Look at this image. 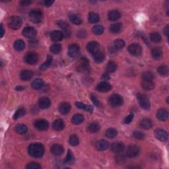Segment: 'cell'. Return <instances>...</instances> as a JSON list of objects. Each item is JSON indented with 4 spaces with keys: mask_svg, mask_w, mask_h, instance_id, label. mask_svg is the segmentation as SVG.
I'll return each instance as SVG.
<instances>
[{
    "mask_svg": "<svg viewBox=\"0 0 169 169\" xmlns=\"http://www.w3.org/2000/svg\"><path fill=\"white\" fill-rule=\"evenodd\" d=\"M75 106L77 107V108H79V109L84 110H86L87 112H90V113L92 112V111H93V108H92V106L84 104H83V103H82V102H77L75 103Z\"/></svg>",
    "mask_w": 169,
    "mask_h": 169,
    "instance_id": "obj_26",
    "label": "cell"
},
{
    "mask_svg": "<svg viewBox=\"0 0 169 169\" xmlns=\"http://www.w3.org/2000/svg\"><path fill=\"white\" fill-rule=\"evenodd\" d=\"M38 55L34 52H28L25 55V61L26 63L29 65H33L38 62Z\"/></svg>",
    "mask_w": 169,
    "mask_h": 169,
    "instance_id": "obj_7",
    "label": "cell"
},
{
    "mask_svg": "<svg viewBox=\"0 0 169 169\" xmlns=\"http://www.w3.org/2000/svg\"><path fill=\"white\" fill-rule=\"evenodd\" d=\"M32 87L34 89H41L44 85V81L40 79H34L32 83Z\"/></svg>",
    "mask_w": 169,
    "mask_h": 169,
    "instance_id": "obj_33",
    "label": "cell"
},
{
    "mask_svg": "<svg viewBox=\"0 0 169 169\" xmlns=\"http://www.w3.org/2000/svg\"><path fill=\"white\" fill-rule=\"evenodd\" d=\"M36 128L38 129V130L44 131L48 128V122L45 120H37L35 124H34Z\"/></svg>",
    "mask_w": 169,
    "mask_h": 169,
    "instance_id": "obj_16",
    "label": "cell"
},
{
    "mask_svg": "<svg viewBox=\"0 0 169 169\" xmlns=\"http://www.w3.org/2000/svg\"><path fill=\"white\" fill-rule=\"evenodd\" d=\"M93 58L95 62L97 63H101L104 60V54L100 52H97L93 54Z\"/></svg>",
    "mask_w": 169,
    "mask_h": 169,
    "instance_id": "obj_38",
    "label": "cell"
},
{
    "mask_svg": "<svg viewBox=\"0 0 169 169\" xmlns=\"http://www.w3.org/2000/svg\"><path fill=\"white\" fill-rule=\"evenodd\" d=\"M24 89L25 88H24V87L22 86H17L15 87L16 91H23V90H24Z\"/></svg>",
    "mask_w": 169,
    "mask_h": 169,
    "instance_id": "obj_58",
    "label": "cell"
},
{
    "mask_svg": "<svg viewBox=\"0 0 169 169\" xmlns=\"http://www.w3.org/2000/svg\"><path fill=\"white\" fill-rule=\"evenodd\" d=\"M25 114V110L23 108H19V109H18L16 111V112L14 114V115H13V119H14V120H17V119L22 117V116H23Z\"/></svg>",
    "mask_w": 169,
    "mask_h": 169,
    "instance_id": "obj_49",
    "label": "cell"
},
{
    "mask_svg": "<svg viewBox=\"0 0 169 169\" xmlns=\"http://www.w3.org/2000/svg\"><path fill=\"white\" fill-rule=\"evenodd\" d=\"M15 131L18 134L23 135V134H25L26 132H27L28 128H27V126L25 125V124H20L16 126Z\"/></svg>",
    "mask_w": 169,
    "mask_h": 169,
    "instance_id": "obj_27",
    "label": "cell"
},
{
    "mask_svg": "<svg viewBox=\"0 0 169 169\" xmlns=\"http://www.w3.org/2000/svg\"><path fill=\"white\" fill-rule=\"evenodd\" d=\"M23 21L22 19L17 16H13L12 17L10 18L8 22V26L9 28L13 29V30H17L20 28L21 26H22Z\"/></svg>",
    "mask_w": 169,
    "mask_h": 169,
    "instance_id": "obj_3",
    "label": "cell"
},
{
    "mask_svg": "<svg viewBox=\"0 0 169 169\" xmlns=\"http://www.w3.org/2000/svg\"><path fill=\"white\" fill-rule=\"evenodd\" d=\"M74 161H75V158H74L73 155L72 153H71V151L69 150L68 152H67V157H66L64 162L67 164H70V165H71V164L73 163Z\"/></svg>",
    "mask_w": 169,
    "mask_h": 169,
    "instance_id": "obj_46",
    "label": "cell"
},
{
    "mask_svg": "<svg viewBox=\"0 0 169 169\" xmlns=\"http://www.w3.org/2000/svg\"><path fill=\"white\" fill-rule=\"evenodd\" d=\"M133 117H134V115H133V113L129 114L125 119H124V123H125L126 124H130L132 121V120H133Z\"/></svg>",
    "mask_w": 169,
    "mask_h": 169,
    "instance_id": "obj_54",
    "label": "cell"
},
{
    "mask_svg": "<svg viewBox=\"0 0 169 169\" xmlns=\"http://www.w3.org/2000/svg\"><path fill=\"white\" fill-rule=\"evenodd\" d=\"M100 126L99 124L97 122L91 123L88 127V130L91 133H97L99 131Z\"/></svg>",
    "mask_w": 169,
    "mask_h": 169,
    "instance_id": "obj_40",
    "label": "cell"
},
{
    "mask_svg": "<svg viewBox=\"0 0 169 169\" xmlns=\"http://www.w3.org/2000/svg\"><path fill=\"white\" fill-rule=\"evenodd\" d=\"M69 142H70V144L72 146H77L79 143V138L78 137L76 136V135H72L70 137V139H69Z\"/></svg>",
    "mask_w": 169,
    "mask_h": 169,
    "instance_id": "obj_48",
    "label": "cell"
},
{
    "mask_svg": "<svg viewBox=\"0 0 169 169\" xmlns=\"http://www.w3.org/2000/svg\"><path fill=\"white\" fill-rule=\"evenodd\" d=\"M19 3L22 6H28V5L32 4V1H29V0H23V1H21Z\"/></svg>",
    "mask_w": 169,
    "mask_h": 169,
    "instance_id": "obj_55",
    "label": "cell"
},
{
    "mask_svg": "<svg viewBox=\"0 0 169 169\" xmlns=\"http://www.w3.org/2000/svg\"><path fill=\"white\" fill-rule=\"evenodd\" d=\"M112 88V86L110 83H108L107 81H102L98 84L97 87V90L98 91L106 92L109 91Z\"/></svg>",
    "mask_w": 169,
    "mask_h": 169,
    "instance_id": "obj_15",
    "label": "cell"
},
{
    "mask_svg": "<svg viewBox=\"0 0 169 169\" xmlns=\"http://www.w3.org/2000/svg\"><path fill=\"white\" fill-rule=\"evenodd\" d=\"M61 49H62V46L59 44H54L50 47V51L54 54H59L61 51Z\"/></svg>",
    "mask_w": 169,
    "mask_h": 169,
    "instance_id": "obj_44",
    "label": "cell"
},
{
    "mask_svg": "<svg viewBox=\"0 0 169 169\" xmlns=\"http://www.w3.org/2000/svg\"><path fill=\"white\" fill-rule=\"evenodd\" d=\"M50 151L54 155L60 156L62 155V153H63V148L62 145L55 144L52 145L51 148H50Z\"/></svg>",
    "mask_w": 169,
    "mask_h": 169,
    "instance_id": "obj_17",
    "label": "cell"
},
{
    "mask_svg": "<svg viewBox=\"0 0 169 169\" xmlns=\"http://www.w3.org/2000/svg\"><path fill=\"white\" fill-rule=\"evenodd\" d=\"M84 121V117L83 115L79 114H77L74 115L72 119H71V121L73 124H75V125H79V124H81V123H83Z\"/></svg>",
    "mask_w": 169,
    "mask_h": 169,
    "instance_id": "obj_31",
    "label": "cell"
},
{
    "mask_svg": "<svg viewBox=\"0 0 169 169\" xmlns=\"http://www.w3.org/2000/svg\"><path fill=\"white\" fill-rule=\"evenodd\" d=\"M108 19L111 21H116L120 18V13L117 10H112L108 13Z\"/></svg>",
    "mask_w": 169,
    "mask_h": 169,
    "instance_id": "obj_25",
    "label": "cell"
},
{
    "mask_svg": "<svg viewBox=\"0 0 169 169\" xmlns=\"http://www.w3.org/2000/svg\"><path fill=\"white\" fill-rule=\"evenodd\" d=\"M87 49L89 53H91V54L93 55L95 53L99 52V45L97 42L92 41L89 42V43L87 45Z\"/></svg>",
    "mask_w": 169,
    "mask_h": 169,
    "instance_id": "obj_13",
    "label": "cell"
},
{
    "mask_svg": "<svg viewBox=\"0 0 169 169\" xmlns=\"http://www.w3.org/2000/svg\"><path fill=\"white\" fill-rule=\"evenodd\" d=\"M121 29V24L120 23H116L112 24L110 27V31L112 33H118Z\"/></svg>",
    "mask_w": 169,
    "mask_h": 169,
    "instance_id": "obj_37",
    "label": "cell"
},
{
    "mask_svg": "<svg viewBox=\"0 0 169 169\" xmlns=\"http://www.w3.org/2000/svg\"><path fill=\"white\" fill-rule=\"evenodd\" d=\"M92 31L96 35H100L104 32V28L101 25H96L92 28Z\"/></svg>",
    "mask_w": 169,
    "mask_h": 169,
    "instance_id": "obj_47",
    "label": "cell"
},
{
    "mask_svg": "<svg viewBox=\"0 0 169 169\" xmlns=\"http://www.w3.org/2000/svg\"><path fill=\"white\" fill-rule=\"evenodd\" d=\"M128 50L129 54L134 56H139L141 54V47L138 44H132L129 45L128 48Z\"/></svg>",
    "mask_w": 169,
    "mask_h": 169,
    "instance_id": "obj_6",
    "label": "cell"
},
{
    "mask_svg": "<svg viewBox=\"0 0 169 169\" xmlns=\"http://www.w3.org/2000/svg\"><path fill=\"white\" fill-rule=\"evenodd\" d=\"M54 1H45L44 3V5H45V6H46V7H50V6H51V5L54 4Z\"/></svg>",
    "mask_w": 169,
    "mask_h": 169,
    "instance_id": "obj_56",
    "label": "cell"
},
{
    "mask_svg": "<svg viewBox=\"0 0 169 169\" xmlns=\"http://www.w3.org/2000/svg\"><path fill=\"white\" fill-rule=\"evenodd\" d=\"M158 72L160 75L166 76L168 73V68L166 65H161L158 67Z\"/></svg>",
    "mask_w": 169,
    "mask_h": 169,
    "instance_id": "obj_45",
    "label": "cell"
},
{
    "mask_svg": "<svg viewBox=\"0 0 169 169\" xmlns=\"http://www.w3.org/2000/svg\"><path fill=\"white\" fill-rule=\"evenodd\" d=\"M151 40L153 42H159L161 40V36L158 33H153L150 34Z\"/></svg>",
    "mask_w": 169,
    "mask_h": 169,
    "instance_id": "obj_50",
    "label": "cell"
},
{
    "mask_svg": "<svg viewBox=\"0 0 169 169\" xmlns=\"http://www.w3.org/2000/svg\"><path fill=\"white\" fill-rule=\"evenodd\" d=\"M95 147H96L97 149L99 151H105L109 147V144H108V141H105L104 139H101L97 141L96 144H95Z\"/></svg>",
    "mask_w": 169,
    "mask_h": 169,
    "instance_id": "obj_19",
    "label": "cell"
},
{
    "mask_svg": "<svg viewBox=\"0 0 169 169\" xmlns=\"http://www.w3.org/2000/svg\"><path fill=\"white\" fill-rule=\"evenodd\" d=\"M29 18L34 23H39L43 18V13L40 9H33L29 13Z\"/></svg>",
    "mask_w": 169,
    "mask_h": 169,
    "instance_id": "obj_2",
    "label": "cell"
},
{
    "mask_svg": "<svg viewBox=\"0 0 169 169\" xmlns=\"http://www.w3.org/2000/svg\"><path fill=\"white\" fill-rule=\"evenodd\" d=\"M91 100H92V102H93V104L95 105V107H100V106H101V104H100V101L99 100V99H97V97L94 96V95H91Z\"/></svg>",
    "mask_w": 169,
    "mask_h": 169,
    "instance_id": "obj_53",
    "label": "cell"
},
{
    "mask_svg": "<svg viewBox=\"0 0 169 169\" xmlns=\"http://www.w3.org/2000/svg\"><path fill=\"white\" fill-rule=\"evenodd\" d=\"M26 168L27 169H40L41 166L36 163H31L26 165Z\"/></svg>",
    "mask_w": 169,
    "mask_h": 169,
    "instance_id": "obj_51",
    "label": "cell"
},
{
    "mask_svg": "<svg viewBox=\"0 0 169 169\" xmlns=\"http://www.w3.org/2000/svg\"><path fill=\"white\" fill-rule=\"evenodd\" d=\"M141 85H142V87L143 89L146 90V91H151V90L154 89L155 83L153 81L143 80Z\"/></svg>",
    "mask_w": 169,
    "mask_h": 169,
    "instance_id": "obj_28",
    "label": "cell"
},
{
    "mask_svg": "<svg viewBox=\"0 0 169 169\" xmlns=\"http://www.w3.org/2000/svg\"><path fill=\"white\" fill-rule=\"evenodd\" d=\"M125 46V42H124V40L121 39H118L114 41L113 44V47L117 50V51H119L123 48Z\"/></svg>",
    "mask_w": 169,
    "mask_h": 169,
    "instance_id": "obj_34",
    "label": "cell"
},
{
    "mask_svg": "<svg viewBox=\"0 0 169 169\" xmlns=\"http://www.w3.org/2000/svg\"><path fill=\"white\" fill-rule=\"evenodd\" d=\"M52 62V57L51 55H48L46 62H45L43 64H42L40 67V70L43 71V70H46L48 67H49L51 63Z\"/></svg>",
    "mask_w": 169,
    "mask_h": 169,
    "instance_id": "obj_35",
    "label": "cell"
},
{
    "mask_svg": "<svg viewBox=\"0 0 169 169\" xmlns=\"http://www.w3.org/2000/svg\"><path fill=\"white\" fill-rule=\"evenodd\" d=\"M155 78V75L152 72L150 71H147L142 74V79L145 81H153V79Z\"/></svg>",
    "mask_w": 169,
    "mask_h": 169,
    "instance_id": "obj_42",
    "label": "cell"
},
{
    "mask_svg": "<svg viewBox=\"0 0 169 169\" xmlns=\"http://www.w3.org/2000/svg\"><path fill=\"white\" fill-rule=\"evenodd\" d=\"M109 102L113 107H119L123 104L124 100L120 94H114L109 98Z\"/></svg>",
    "mask_w": 169,
    "mask_h": 169,
    "instance_id": "obj_5",
    "label": "cell"
},
{
    "mask_svg": "<svg viewBox=\"0 0 169 169\" xmlns=\"http://www.w3.org/2000/svg\"><path fill=\"white\" fill-rule=\"evenodd\" d=\"M151 54H152L153 58H154V59L158 60V59H160L161 56H162L163 52L160 48H158V47H156L155 48H153L152 50Z\"/></svg>",
    "mask_w": 169,
    "mask_h": 169,
    "instance_id": "obj_32",
    "label": "cell"
},
{
    "mask_svg": "<svg viewBox=\"0 0 169 169\" xmlns=\"http://www.w3.org/2000/svg\"><path fill=\"white\" fill-rule=\"evenodd\" d=\"M153 124L151 120L148 118L143 119V120H142L141 121V122H140V126H141L143 129H149L150 128H151Z\"/></svg>",
    "mask_w": 169,
    "mask_h": 169,
    "instance_id": "obj_29",
    "label": "cell"
},
{
    "mask_svg": "<svg viewBox=\"0 0 169 169\" xmlns=\"http://www.w3.org/2000/svg\"><path fill=\"white\" fill-rule=\"evenodd\" d=\"M4 27H3V25H1V37L4 36Z\"/></svg>",
    "mask_w": 169,
    "mask_h": 169,
    "instance_id": "obj_60",
    "label": "cell"
},
{
    "mask_svg": "<svg viewBox=\"0 0 169 169\" xmlns=\"http://www.w3.org/2000/svg\"><path fill=\"white\" fill-rule=\"evenodd\" d=\"M50 37L52 41L54 42H59L62 40L63 38V34L62 32L59 31H54L50 34Z\"/></svg>",
    "mask_w": 169,
    "mask_h": 169,
    "instance_id": "obj_20",
    "label": "cell"
},
{
    "mask_svg": "<svg viewBox=\"0 0 169 169\" xmlns=\"http://www.w3.org/2000/svg\"><path fill=\"white\" fill-rule=\"evenodd\" d=\"M64 122H63L62 119H58V120H55L54 121L52 128L55 131H61L64 128Z\"/></svg>",
    "mask_w": 169,
    "mask_h": 169,
    "instance_id": "obj_22",
    "label": "cell"
},
{
    "mask_svg": "<svg viewBox=\"0 0 169 169\" xmlns=\"http://www.w3.org/2000/svg\"><path fill=\"white\" fill-rule=\"evenodd\" d=\"M168 31H169V30H168V25H167L165 28H164V30H163L164 33H165V35L167 36L168 35Z\"/></svg>",
    "mask_w": 169,
    "mask_h": 169,
    "instance_id": "obj_57",
    "label": "cell"
},
{
    "mask_svg": "<svg viewBox=\"0 0 169 169\" xmlns=\"http://www.w3.org/2000/svg\"><path fill=\"white\" fill-rule=\"evenodd\" d=\"M25 44L24 41L21 40H18L15 41L14 44V48L15 49L17 50V51H22L24 49H25Z\"/></svg>",
    "mask_w": 169,
    "mask_h": 169,
    "instance_id": "obj_36",
    "label": "cell"
},
{
    "mask_svg": "<svg viewBox=\"0 0 169 169\" xmlns=\"http://www.w3.org/2000/svg\"><path fill=\"white\" fill-rule=\"evenodd\" d=\"M157 117L159 120L165 121L168 117V112L166 109H160L157 111Z\"/></svg>",
    "mask_w": 169,
    "mask_h": 169,
    "instance_id": "obj_23",
    "label": "cell"
},
{
    "mask_svg": "<svg viewBox=\"0 0 169 169\" xmlns=\"http://www.w3.org/2000/svg\"><path fill=\"white\" fill-rule=\"evenodd\" d=\"M133 136L137 139H143L145 137V135L141 131H136L133 132Z\"/></svg>",
    "mask_w": 169,
    "mask_h": 169,
    "instance_id": "obj_52",
    "label": "cell"
},
{
    "mask_svg": "<svg viewBox=\"0 0 169 169\" xmlns=\"http://www.w3.org/2000/svg\"><path fill=\"white\" fill-rule=\"evenodd\" d=\"M109 78H110V77H109V75H108V73H104V75L102 76L103 79H108Z\"/></svg>",
    "mask_w": 169,
    "mask_h": 169,
    "instance_id": "obj_59",
    "label": "cell"
},
{
    "mask_svg": "<svg viewBox=\"0 0 169 169\" xmlns=\"http://www.w3.org/2000/svg\"><path fill=\"white\" fill-rule=\"evenodd\" d=\"M50 104H51V102L48 97H42L39 100L38 105L40 108H42V109H46V108H49Z\"/></svg>",
    "mask_w": 169,
    "mask_h": 169,
    "instance_id": "obj_21",
    "label": "cell"
},
{
    "mask_svg": "<svg viewBox=\"0 0 169 169\" xmlns=\"http://www.w3.org/2000/svg\"><path fill=\"white\" fill-rule=\"evenodd\" d=\"M137 99L138 100L139 104L143 109L149 110L150 108V102L148 98L145 95L138 93L137 94Z\"/></svg>",
    "mask_w": 169,
    "mask_h": 169,
    "instance_id": "obj_4",
    "label": "cell"
},
{
    "mask_svg": "<svg viewBox=\"0 0 169 169\" xmlns=\"http://www.w3.org/2000/svg\"><path fill=\"white\" fill-rule=\"evenodd\" d=\"M34 73L30 70H23L20 73V78L23 81H28L33 77Z\"/></svg>",
    "mask_w": 169,
    "mask_h": 169,
    "instance_id": "obj_18",
    "label": "cell"
},
{
    "mask_svg": "<svg viewBox=\"0 0 169 169\" xmlns=\"http://www.w3.org/2000/svg\"><path fill=\"white\" fill-rule=\"evenodd\" d=\"M139 149L138 147L136 146V145H130L128 147L126 150V155L128 157L133 158L137 157L139 155Z\"/></svg>",
    "mask_w": 169,
    "mask_h": 169,
    "instance_id": "obj_8",
    "label": "cell"
},
{
    "mask_svg": "<svg viewBox=\"0 0 169 169\" xmlns=\"http://www.w3.org/2000/svg\"><path fill=\"white\" fill-rule=\"evenodd\" d=\"M156 138L161 141H166L168 139V133L165 130L162 129H158L155 131Z\"/></svg>",
    "mask_w": 169,
    "mask_h": 169,
    "instance_id": "obj_9",
    "label": "cell"
},
{
    "mask_svg": "<svg viewBox=\"0 0 169 169\" xmlns=\"http://www.w3.org/2000/svg\"><path fill=\"white\" fill-rule=\"evenodd\" d=\"M99 16L96 13L91 12L89 15V21L91 23H96L99 21Z\"/></svg>",
    "mask_w": 169,
    "mask_h": 169,
    "instance_id": "obj_41",
    "label": "cell"
},
{
    "mask_svg": "<svg viewBox=\"0 0 169 169\" xmlns=\"http://www.w3.org/2000/svg\"><path fill=\"white\" fill-rule=\"evenodd\" d=\"M117 70V65L114 62H109L107 66V70L108 73H113Z\"/></svg>",
    "mask_w": 169,
    "mask_h": 169,
    "instance_id": "obj_43",
    "label": "cell"
},
{
    "mask_svg": "<svg viewBox=\"0 0 169 169\" xmlns=\"http://www.w3.org/2000/svg\"><path fill=\"white\" fill-rule=\"evenodd\" d=\"M69 18H70V20L71 22L75 24V25H79L82 23L81 18L75 13H71V14L69 15Z\"/></svg>",
    "mask_w": 169,
    "mask_h": 169,
    "instance_id": "obj_30",
    "label": "cell"
},
{
    "mask_svg": "<svg viewBox=\"0 0 169 169\" xmlns=\"http://www.w3.org/2000/svg\"><path fill=\"white\" fill-rule=\"evenodd\" d=\"M79 47L77 44H71L69 46L68 55L71 58H75L79 55Z\"/></svg>",
    "mask_w": 169,
    "mask_h": 169,
    "instance_id": "obj_11",
    "label": "cell"
},
{
    "mask_svg": "<svg viewBox=\"0 0 169 169\" xmlns=\"http://www.w3.org/2000/svg\"><path fill=\"white\" fill-rule=\"evenodd\" d=\"M124 148H125V146H124V144L122 142H114L111 145V150H112L113 152L116 153L122 152Z\"/></svg>",
    "mask_w": 169,
    "mask_h": 169,
    "instance_id": "obj_14",
    "label": "cell"
},
{
    "mask_svg": "<svg viewBox=\"0 0 169 169\" xmlns=\"http://www.w3.org/2000/svg\"><path fill=\"white\" fill-rule=\"evenodd\" d=\"M28 151L31 157L40 158L44 153V145L41 143H33L28 147Z\"/></svg>",
    "mask_w": 169,
    "mask_h": 169,
    "instance_id": "obj_1",
    "label": "cell"
},
{
    "mask_svg": "<svg viewBox=\"0 0 169 169\" xmlns=\"http://www.w3.org/2000/svg\"><path fill=\"white\" fill-rule=\"evenodd\" d=\"M77 70L79 71L83 72L89 70V61L85 58H82L79 61L77 65Z\"/></svg>",
    "mask_w": 169,
    "mask_h": 169,
    "instance_id": "obj_12",
    "label": "cell"
},
{
    "mask_svg": "<svg viewBox=\"0 0 169 169\" xmlns=\"http://www.w3.org/2000/svg\"><path fill=\"white\" fill-rule=\"evenodd\" d=\"M71 110V105L67 102H63L60 105L59 111L62 114H67Z\"/></svg>",
    "mask_w": 169,
    "mask_h": 169,
    "instance_id": "obj_24",
    "label": "cell"
},
{
    "mask_svg": "<svg viewBox=\"0 0 169 169\" xmlns=\"http://www.w3.org/2000/svg\"><path fill=\"white\" fill-rule=\"evenodd\" d=\"M106 136L108 138H114L117 136L118 131L114 128H108L105 133Z\"/></svg>",
    "mask_w": 169,
    "mask_h": 169,
    "instance_id": "obj_39",
    "label": "cell"
},
{
    "mask_svg": "<svg viewBox=\"0 0 169 169\" xmlns=\"http://www.w3.org/2000/svg\"><path fill=\"white\" fill-rule=\"evenodd\" d=\"M36 34V31L31 26H26L23 30V35L27 38H33Z\"/></svg>",
    "mask_w": 169,
    "mask_h": 169,
    "instance_id": "obj_10",
    "label": "cell"
}]
</instances>
